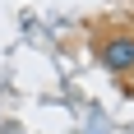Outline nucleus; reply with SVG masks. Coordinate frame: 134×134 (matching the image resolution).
Here are the masks:
<instances>
[{
	"mask_svg": "<svg viewBox=\"0 0 134 134\" xmlns=\"http://www.w3.org/2000/svg\"><path fill=\"white\" fill-rule=\"evenodd\" d=\"M97 60H102L111 74H134V32L107 37L102 46H97Z\"/></svg>",
	"mask_w": 134,
	"mask_h": 134,
	"instance_id": "obj_1",
	"label": "nucleus"
}]
</instances>
